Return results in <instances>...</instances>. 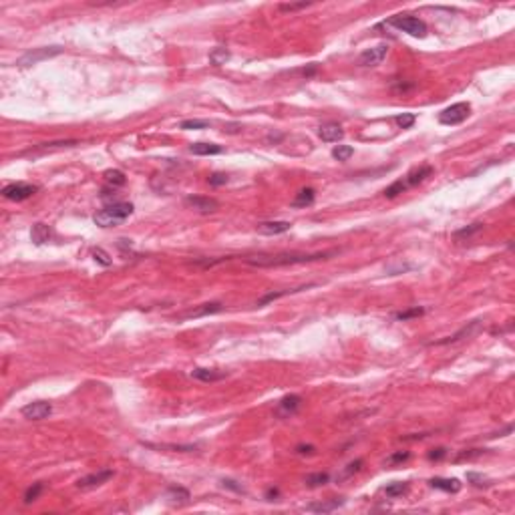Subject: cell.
<instances>
[{
    "instance_id": "cell-1",
    "label": "cell",
    "mask_w": 515,
    "mask_h": 515,
    "mask_svg": "<svg viewBox=\"0 0 515 515\" xmlns=\"http://www.w3.org/2000/svg\"><path fill=\"white\" fill-rule=\"evenodd\" d=\"M336 252H316V254H256V256H246L244 262L256 268H280V266H294V264H308L316 260H328Z\"/></svg>"
},
{
    "instance_id": "cell-2",
    "label": "cell",
    "mask_w": 515,
    "mask_h": 515,
    "mask_svg": "<svg viewBox=\"0 0 515 515\" xmlns=\"http://www.w3.org/2000/svg\"><path fill=\"white\" fill-rule=\"evenodd\" d=\"M131 213H133V206H131V204L119 201V204L107 206L105 210L97 211L93 215V222L99 226V228H113V226L123 224Z\"/></svg>"
},
{
    "instance_id": "cell-3",
    "label": "cell",
    "mask_w": 515,
    "mask_h": 515,
    "mask_svg": "<svg viewBox=\"0 0 515 515\" xmlns=\"http://www.w3.org/2000/svg\"><path fill=\"white\" fill-rule=\"evenodd\" d=\"M389 24L395 26L398 30L411 34V36H417V39H425L427 36V24L422 23L421 19L417 16H409V14H398V16H393L389 19Z\"/></svg>"
},
{
    "instance_id": "cell-4",
    "label": "cell",
    "mask_w": 515,
    "mask_h": 515,
    "mask_svg": "<svg viewBox=\"0 0 515 515\" xmlns=\"http://www.w3.org/2000/svg\"><path fill=\"white\" fill-rule=\"evenodd\" d=\"M61 52H63V47H59V45H54V47L32 48V50L24 52L23 57L16 61V65H19V67H32V65H36V63H41V61H47V59H52V57H57V54H61Z\"/></svg>"
},
{
    "instance_id": "cell-5",
    "label": "cell",
    "mask_w": 515,
    "mask_h": 515,
    "mask_svg": "<svg viewBox=\"0 0 515 515\" xmlns=\"http://www.w3.org/2000/svg\"><path fill=\"white\" fill-rule=\"evenodd\" d=\"M469 111H471L469 103H455V105L447 107L445 111H441L439 123H443V125H459V123H463L469 117Z\"/></svg>"
},
{
    "instance_id": "cell-6",
    "label": "cell",
    "mask_w": 515,
    "mask_h": 515,
    "mask_svg": "<svg viewBox=\"0 0 515 515\" xmlns=\"http://www.w3.org/2000/svg\"><path fill=\"white\" fill-rule=\"evenodd\" d=\"M36 191H39L36 186L19 181V183H10V186H6V188L2 189V195H4L6 199H10V201H24V199H28L30 195H34Z\"/></svg>"
},
{
    "instance_id": "cell-7",
    "label": "cell",
    "mask_w": 515,
    "mask_h": 515,
    "mask_svg": "<svg viewBox=\"0 0 515 515\" xmlns=\"http://www.w3.org/2000/svg\"><path fill=\"white\" fill-rule=\"evenodd\" d=\"M52 413V407L50 402H45V400H36V402H30L21 409V415L28 421H43L47 419L48 415Z\"/></svg>"
},
{
    "instance_id": "cell-8",
    "label": "cell",
    "mask_w": 515,
    "mask_h": 515,
    "mask_svg": "<svg viewBox=\"0 0 515 515\" xmlns=\"http://www.w3.org/2000/svg\"><path fill=\"white\" fill-rule=\"evenodd\" d=\"M387 54H389V47L387 45H376L373 48L362 50L360 57H358V63L362 67H376V65H380L387 59Z\"/></svg>"
},
{
    "instance_id": "cell-9",
    "label": "cell",
    "mask_w": 515,
    "mask_h": 515,
    "mask_svg": "<svg viewBox=\"0 0 515 515\" xmlns=\"http://www.w3.org/2000/svg\"><path fill=\"white\" fill-rule=\"evenodd\" d=\"M111 477H113V471H111V469H101V471H97V473H91V475L79 479V481H77V487H79V489H93V487H99V485L107 483Z\"/></svg>"
},
{
    "instance_id": "cell-10",
    "label": "cell",
    "mask_w": 515,
    "mask_h": 515,
    "mask_svg": "<svg viewBox=\"0 0 515 515\" xmlns=\"http://www.w3.org/2000/svg\"><path fill=\"white\" fill-rule=\"evenodd\" d=\"M300 404H302V398L298 397V395H288V397H284L280 402H278L276 415H278L280 419H290V417L300 409Z\"/></svg>"
},
{
    "instance_id": "cell-11",
    "label": "cell",
    "mask_w": 515,
    "mask_h": 515,
    "mask_svg": "<svg viewBox=\"0 0 515 515\" xmlns=\"http://www.w3.org/2000/svg\"><path fill=\"white\" fill-rule=\"evenodd\" d=\"M481 328V320H471L469 324L461 328V330H457L453 336H447L443 340H437V342H433V344H437V346H441V344H453V342H459V340H463V338H469V336H473L477 330Z\"/></svg>"
},
{
    "instance_id": "cell-12",
    "label": "cell",
    "mask_w": 515,
    "mask_h": 515,
    "mask_svg": "<svg viewBox=\"0 0 515 515\" xmlns=\"http://www.w3.org/2000/svg\"><path fill=\"white\" fill-rule=\"evenodd\" d=\"M224 310V304L222 302H206V304L197 306V308H191L188 312H183L179 318L181 320H189V318H201V316H210V314H217Z\"/></svg>"
},
{
    "instance_id": "cell-13",
    "label": "cell",
    "mask_w": 515,
    "mask_h": 515,
    "mask_svg": "<svg viewBox=\"0 0 515 515\" xmlns=\"http://www.w3.org/2000/svg\"><path fill=\"white\" fill-rule=\"evenodd\" d=\"M186 204L191 206L193 210L201 211V213H211V211H215L219 208L217 199H213V197H201V195H188Z\"/></svg>"
},
{
    "instance_id": "cell-14",
    "label": "cell",
    "mask_w": 515,
    "mask_h": 515,
    "mask_svg": "<svg viewBox=\"0 0 515 515\" xmlns=\"http://www.w3.org/2000/svg\"><path fill=\"white\" fill-rule=\"evenodd\" d=\"M292 228V224L290 222H262V224H258V234L262 235H280V234H286L288 230Z\"/></svg>"
},
{
    "instance_id": "cell-15",
    "label": "cell",
    "mask_w": 515,
    "mask_h": 515,
    "mask_svg": "<svg viewBox=\"0 0 515 515\" xmlns=\"http://www.w3.org/2000/svg\"><path fill=\"white\" fill-rule=\"evenodd\" d=\"M318 135L326 143H334V141H340L344 137V131H342V127L338 123H326V125H322L318 129Z\"/></svg>"
},
{
    "instance_id": "cell-16",
    "label": "cell",
    "mask_w": 515,
    "mask_h": 515,
    "mask_svg": "<svg viewBox=\"0 0 515 515\" xmlns=\"http://www.w3.org/2000/svg\"><path fill=\"white\" fill-rule=\"evenodd\" d=\"M431 173H433V167H431V165H421L419 169L411 171V173L404 177V183H407V188L419 186V183H422L427 177H431Z\"/></svg>"
},
{
    "instance_id": "cell-17",
    "label": "cell",
    "mask_w": 515,
    "mask_h": 515,
    "mask_svg": "<svg viewBox=\"0 0 515 515\" xmlns=\"http://www.w3.org/2000/svg\"><path fill=\"white\" fill-rule=\"evenodd\" d=\"M342 505H344V499H330V501H320V503H308L306 509L314 513H330Z\"/></svg>"
},
{
    "instance_id": "cell-18",
    "label": "cell",
    "mask_w": 515,
    "mask_h": 515,
    "mask_svg": "<svg viewBox=\"0 0 515 515\" xmlns=\"http://www.w3.org/2000/svg\"><path fill=\"white\" fill-rule=\"evenodd\" d=\"M50 235H52V232H50V228H48L47 224H34L32 226V230H30V240H32V244L34 246H43V244H47L48 240H50Z\"/></svg>"
},
{
    "instance_id": "cell-19",
    "label": "cell",
    "mask_w": 515,
    "mask_h": 515,
    "mask_svg": "<svg viewBox=\"0 0 515 515\" xmlns=\"http://www.w3.org/2000/svg\"><path fill=\"white\" fill-rule=\"evenodd\" d=\"M429 485H431V487H435V489H443V491H449V493L461 491V483H459V479H443V477H433V479L429 481Z\"/></svg>"
},
{
    "instance_id": "cell-20",
    "label": "cell",
    "mask_w": 515,
    "mask_h": 515,
    "mask_svg": "<svg viewBox=\"0 0 515 515\" xmlns=\"http://www.w3.org/2000/svg\"><path fill=\"white\" fill-rule=\"evenodd\" d=\"M191 376L197 378V380H204V382H215V380H222L226 378V373H219V371H213V369H195L191 371Z\"/></svg>"
},
{
    "instance_id": "cell-21",
    "label": "cell",
    "mask_w": 515,
    "mask_h": 515,
    "mask_svg": "<svg viewBox=\"0 0 515 515\" xmlns=\"http://www.w3.org/2000/svg\"><path fill=\"white\" fill-rule=\"evenodd\" d=\"M189 149L193 155H217L224 151L222 145H215V143H193Z\"/></svg>"
},
{
    "instance_id": "cell-22",
    "label": "cell",
    "mask_w": 515,
    "mask_h": 515,
    "mask_svg": "<svg viewBox=\"0 0 515 515\" xmlns=\"http://www.w3.org/2000/svg\"><path fill=\"white\" fill-rule=\"evenodd\" d=\"M314 197H316V193H314V189L312 188L300 189V191L296 193V197H294L292 206H294V208H306V206H312V204H314Z\"/></svg>"
},
{
    "instance_id": "cell-23",
    "label": "cell",
    "mask_w": 515,
    "mask_h": 515,
    "mask_svg": "<svg viewBox=\"0 0 515 515\" xmlns=\"http://www.w3.org/2000/svg\"><path fill=\"white\" fill-rule=\"evenodd\" d=\"M308 288H312V284H308V286H300V288H294V290L270 292V294H266L264 298H260V300H258V306H266L268 302H274V300H278V298H282V296H288V294H296V292H300V290H308Z\"/></svg>"
},
{
    "instance_id": "cell-24",
    "label": "cell",
    "mask_w": 515,
    "mask_h": 515,
    "mask_svg": "<svg viewBox=\"0 0 515 515\" xmlns=\"http://www.w3.org/2000/svg\"><path fill=\"white\" fill-rule=\"evenodd\" d=\"M103 177H105V181L111 186V188H121V186H125L127 183V177H125V173L123 171H119V169H109V171H105L103 173Z\"/></svg>"
},
{
    "instance_id": "cell-25",
    "label": "cell",
    "mask_w": 515,
    "mask_h": 515,
    "mask_svg": "<svg viewBox=\"0 0 515 515\" xmlns=\"http://www.w3.org/2000/svg\"><path fill=\"white\" fill-rule=\"evenodd\" d=\"M228 61H230V50H228V48L217 47L210 52V63L213 67H222V65H226Z\"/></svg>"
},
{
    "instance_id": "cell-26",
    "label": "cell",
    "mask_w": 515,
    "mask_h": 515,
    "mask_svg": "<svg viewBox=\"0 0 515 515\" xmlns=\"http://www.w3.org/2000/svg\"><path fill=\"white\" fill-rule=\"evenodd\" d=\"M167 497H169L171 501H179V503H186V501L189 499V491H188V489H183V487L171 485V487H167Z\"/></svg>"
},
{
    "instance_id": "cell-27",
    "label": "cell",
    "mask_w": 515,
    "mask_h": 515,
    "mask_svg": "<svg viewBox=\"0 0 515 515\" xmlns=\"http://www.w3.org/2000/svg\"><path fill=\"white\" fill-rule=\"evenodd\" d=\"M352 155H354V149L351 145H338L332 149V157L338 159V161H348Z\"/></svg>"
},
{
    "instance_id": "cell-28",
    "label": "cell",
    "mask_w": 515,
    "mask_h": 515,
    "mask_svg": "<svg viewBox=\"0 0 515 515\" xmlns=\"http://www.w3.org/2000/svg\"><path fill=\"white\" fill-rule=\"evenodd\" d=\"M211 123L206 121V119H188V121H181L179 123V129H186V131H191V129H208Z\"/></svg>"
},
{
    "instance_id": "cell-29",
    "label": "cell",
    "mask_w": 515,
    "mask_h": 515,
    "mask_svg": "<svg viewBox=\"0 0 515 515\" xmlns=\"http://www.w3.org/2000/svg\"><path fill=\"white\" fill-rule=\"evenodd\" d=\"M328 479H330L328 473H312V475L306 477V485L308 487H320V485L328 483Z\"/></svg>"
},
{
    "instance_id": "cell-30",
    "label": "cell",
    "mask_w": 515,
    "mask_h": 515,
    "mask_svg": "<svg viewBox=\"0 0 515 515\" xmlns=\"http://www.w3.org/2000/svg\"><path fill=\"white\" fill-rule=\"evenodd\" d=\"M149 449H171V451H181V453H191L197 451V445H153V443H143Z\"/></svg>"
},
{
    "instance_id": "cell-31",
    "label": "cell",
    "mask_w": 515,
    "mask_h": 515,
    "mask_svg": "<svg viewBox=\"0 0 515 515\" xmlns=\"http://www.w3.org/2000/svg\"><path fill=\"white\" fill-rule=\"evenodd\" d=\"M425 314V310L422 308H411V310H402V312H398V314H395V318L397 320H400V322H404V320H411V318H419V316H422Z\"/></svg>"
},
{
    "instance_id": "cell-32",
    "label": "cell",
    "mask_w": 515,
    "mask_h": 515,
    "mask_svg": "<svg viewBox=\"0 0 515 515\" xmlns=\"http://www.w3.org/2000/svg\"><path fill=\"white\" fill-rule=\"evenodd\" d=\"M481 230H483V224H481V222H477V224H471V226L463 228V230H457V232H455V237H457V240H461V237H469V235L477 234V232H481Z\"/></svg>"
},
{
    "instance_id": "cell-33",
    "label": "cell",
    "mask_w": 515,
    "mask_h": 515,
    "mask_svg": "<svg viewBox=\"0 0 515 515\" xmlns=\"http://www.w3.org/2000/svg\"><path fill=\"white\" fill-rule=\"evenodd\" d=\"M415 121H417V117H415L413 113H402V115H397V117H395V123H397L400 129H411V127L415 125Z\"/></svg>"
},
{
    "instance_id": "cell-34",
    "label": "cell",
    "mask_w": 515,
    "mask_h": 515,
    "mask_svg": "<svg viewBox=\"0 0 515 515\" xmlns=\"http://www.w3.org/2000/svg\"><path fill=\"white\" fill-rule=\"evenodd\" d=\"M407 183H404V179H398V181H395L393 186H389V188L384 189V195L387 197H397L398 193H402V191H407Z\"/></svg>"
},
{
    "instance_id": "cell-35",
    "label": "cell",
    "mask_w": 515,
    "mask_h": 515,
    "mask_svg": "<svg viewBox=\"0 0 515 515\" xmlns=\"http://www.w3.org/2000/svg\"><path fill=\"white\" fill-rule=\"evenodd\" d=\"M467 481H471V483H473L475 487H487V485H491L487 477H483L481 473H475V471H469V473H467Z\"/></svg>"
},
{
    "instance_id": "cell-36",
    "label": "cell",
    "mask_w": 515,
    "mask_h": 515,
    "mask_svg": "<svg viewBox=\"0 0 515 515\" xmlns=\"http://www.w3.org/2000/svg\"><path fill=\"white\" fill-rule=\"evenodd\" d=\"M43 491V483H34L32 487H28L26 493H24V503H32L39 499V495Z\"/></svg>"
},
{
    "instance_id": "cell-37",
    "label": "cell",
    "mask_w": 515,
    "mask_h": 515,
    "mask_svg": "<svg viewBox=\"0 0 515 515\" xmlns=\"http://www.w3.org/2000/svg\"><path fill=\"white\" fill-rule=\"evenodd\" d=\"M409 489V485L407 483H393V485H389L384 493H387V497H398V495H402V493H407Z\"/></svg>"
},
{
    "instance_id": "cell-38",
    "label": "cell",
    "mask_w": 515,
    "mask_h": 515,
    "mask_svg": "<svg viewBox=\"0 0 515 515\" xmlns=\"http://www.w3.org/2000/svg\"><path fill=\"white\" fill-rule=\"evenodd\" d=\"M93 258H95V262H99L101 266H111V264H113V260L109 258V254H107L105 250H101V248H95Z\"/></svg>"
},
{
    "instance_id": "cell-39",
    "label": "cell",
    "mask_w": 515,
    "mask_h": 515,
    "mask_svg": "<svg viewBox=\"0 0 515 515\" xmlns=\"http://www.w3.org/2000/svg\"><path fill=\"white\" fill-rule=\"evenodd\" d=\"M312 2H290V4H280L282 12H296V10H302V8H308Z\"/></svg>"
},
{
    "instance_id": "cell-40",
    "label": "cell",
    "mask_w": 515,
    "mask_h": 515,
    "mask_svg": "<svg viewBox=\"0 0 515 515\" xmlns=\"http://www.w3.org/2000/svg\"><path fill=\"white\" fill-rule=\"evenodd\" d=\"M208 181H210V186H213V188H219V186L228 183V175L226 173H213V175L208 177Z\"/></svg>"
},
{
    "instance_id": "cell-41",
    "label": "cell",
    "mask_w": 515,
    "mask_h": 515,
    "mask_svg": "<svg viewBox=\"0 0 515 515\" xmlns=\"http://www.w3.org/2000/svg\"><path fill=\"white\" fill-rule=\"evenodd\" d=\"M409 459V453L407 451H398V453H393L389 459H387V465H397V463H404Z\"/></svg>"
},
{
    "instance_id": "cell-42",
    "label": "cell",
    "mask_w": 515,
    "mask_h": 515,
    "mask_svg": "<svg viewBox=\"0 0 515 515\" xmlns=\"http://www.w3.org/2000/svg\"><path fill=\"white\" fill-rule=\"evenodd\" d=\"M360 465H362V459H356L354 463H351L348 467L344 469V473L340 475V479H346V477H351V475H354L356 471H360Z\"/></svg>"
},
{
    "instance_id": "cell-43",
    "label": "cell",
    "mask_w": 515,
    "mask_h": 515,
    "mask_svg": "<svg viewBox=\"0 0 515 515\" xmlns=\"http://www.w3.org/2000/svg\"><path fill=\"white\" fill-rule=\"evenodd\" d=\"M222 485H224L226 489H232V491H235V493H246V489H244L237 481H234V479H224Z\"/></svg>"
},
{
    "instance_id": "cell-44",
    "label": "cell",
    "mask_w": 515,
    "mask_h": 515,
    "mask_svg": "<svg viewBox=\"0 0 515 515\" xmlns=\"http://www.w3.org/2000/svg\"><path fill=\"white\" fill-rule=\"evenodd\" d=\"M483 451L481 449H471V451H465V453H461L459 457H457V461H463V459H473V457H479Z\"/></svg>"
},
{
    "instance_id": "cell-45",
    "label": "cell",
    "mask_w": 515,
    "mask_h": 515,
    "mask_svg": "<svg viewBox=\"0 0 515 515\" xmlns=\"http://www.w3.org/2000/svg\"><path fill=\"white\" fill-rule=\"evenodd\" d=\"M445 455H447V451L443 447H439V449H433V451L429 453V459H431V461H439V459H443Z\"/></svg>"
},
{
    "instance_id": "cell-46",
    "label": "cell",
    "mask_w": 515,
    "mask_h": 515,
    "mask_svg": "<svg viewBox=\"0 0 515 515\" xmlns=\"http://www.w3.org/2000/svg\"><path fill=\"white\" fill-rule=\"evenodd\" d=\"M312 451H314V447H310V445L308 447H302V445L298 447V453H312Z\"/></svg>"
},
{
    "instance_id": "cell-47",
    "label": "cell",
    "mask_w": 515,
    "mask_h": 515,
    "mask_svg": "<svg viewBox=\"0 0 515 515\" xmlns=\"http://www.w3.org/2000/svg\"><path fill=\"white\" fill-rule=\"evenodd\" d=\"M266 497H278V489H270L266 493Z\"/></svg>"
}]
</instances>
